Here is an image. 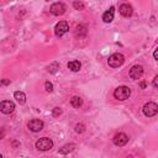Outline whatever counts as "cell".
I'll return each mask as SVG.
<instances>
[{"instance_id":"obj_3","label":"cell","mask_w":158,"mask_h":158,"mask_svg":"<svg viewBox=\"0 0 158 158\" xmlns=\"http://www.w3.org/2000/svg\"><path fill=\"white\" fill-rule=\"evenodd\" d=\"M52 147H53V141L47 137H42L36 142V148L38 151H49Z\"/></svg>"},{"instance_id":"obj_4","label":"cell","mask_w":158,"mask_h":158,"mask_svg":"<svg viewBox=\"0 0 158 158\" xmlns=\"http://www.w3.org/2000/svg\"><path fill=\"white\" fill-rule=\"evenodd\" d=\"M143 114L147 116V117H152V116H154V115H157L158 114V105L156 104V102H147V104H144V106H143Z\"/></svg>"},{"instance_id":"obj_9","label":"cell","mask_w":158,"mask_h":158,"mask_svg":"<svg viewBox=\"0 0 158 158\" xmlns=\"http://www.w3.org/2000/svg\"><path fill=\"white\" fill-rule=\"evenodd\" d=\"M27 127L32 131V132H40L43 128V121L38 120V118H33L27 123Z\"/></svg>"},{"instance_id":"obj_13","label":"cell","mask_w":158,"mask_h":158,"mask_svg":"<svg viewBox=\"0 0 158 158\" xmlns=\"http://www.w3.org/2000/svg\"><path fill=\"white\" fill-rule=\"evenodd\" d=\"M75 148V144L74 143H68V144H64L63 147L59 148V153L60 154H68L70 152H73Z\"/></svg>"},{"instance_id":"obj_14","label":"cell","mask_w":158,"mask_h":158,"mask_svg":"<svg viewBox=\"0 0 158 158\" xmlns=\"http://www.w3.org/2000/svg\"><path fill=\"white\" fill-rule=\"evenodd\" d=\"M14 98L17 100V102L20 105H23L26 102V95L22 93V91H15L14 93Z\"/></svg>"},{"instance_id":"obj_18","label":"cell","mask_w":158,"mask_h":158,"mask_svg":"<svg viewBox=\"0 0 158 158\" xmlns=\"http://www.w3.org/2000/svg\"><path fill=\"white\" fill-rule=\"evenodd\" d=\"M85 131V126L83 123H77L75 125V132L77 133H83Z\"/></svg>"},{"instance_id":"obj_15","label":"cell","mask_w":158,"mask_h":158,"mask_svg":"<svg viewBox=\"0 0 158 158\" xmlns=\"http://www.w3.org/2000/svg\"><path fill=\"white\" fill-rule=\"evenodd\" d=\"M80 67H81V64H80L79 60H72V62L68 63V68L73 72H78L80 69Z\"/></svg>"},{"instance_id":"obj_21","label":"cell","mask_w":158,"mask_h":158,"mask_svg":"<svg viewBox=\"0 0 158 158\" xmlns=\"http://www.w3.org/2000/svg\"><path fill=\"white\" fill-rule=\"evenodd\" d=\"M60 114H62V109H60V107H54V109H53V111H52V115H53L54 117L59 116Z\"/></svg>"},{"instance_id":"obj_24","label":"cell","mask_w":158,"mask_h":158,"mask_svg":"<svg viewBox=\"0 0 158 158\" xmlns=\"http://www.w3.org/2000/svg\"><path fill=\"white\" fill-rule=\"evenodd\" d=\"M153 57H154V59L158 60V47L154 49V52H153Z\"/></svg>"},{"instance_id":"obj_16","label":"cell","mask_w":158,"mask_h":158,"mask_svg":"<svg viewBox=\"0 0 158 158\" xmlns=\"http://www.w3.org/2000/svg\"><path fill=\"white\" fill-rule=\"evenodd\" d=\"M70 104H72L73 107H79V106H81L83 100H81V98H79V96H73V98L70 99Z\"/></svg>"},{"instance_id":"obj_7","label":"cell","mask_w":158,"mask_h":158,"mask_svg":"<svg viewBox=\"0 0 158 158\" xmlns=\"http://www.w3.org/2000/svg\"><path fill=\"white\" fill-rule=\"evenodd\" d=\"M0 110L2 114H11L15 110V104L10 100H4L0 102Z\"/></svg>"},{"instance_id":"obj_26","label":"cell","mask_w":158,"mask_h":158,"mask_svg":"<svg viewBox=\"0 0 158 158\" xmlns=\"http://www.w3.org/2000/svg\"><path fill=\"white\" fill-rule=\"evenodd\" d=\"M139 85H141V88H142V89H144V88H146V83H144V81H142Z\"/></svg>"},{"instance_id":"obj_5","label":"cell","mask_w":158,"mask_h":158,"mask_svg":"<svg viewBox=\"0 0 158 158\" xmlns=\"http://www.w3.org/2000/svg\"><path fill=\"white\" fill-rule=\"evenodd\" d=\"M65 10H67V7H65V5H64L63 2H54V4H52L51 7H49L51 14H53V15H56V16L63 15V14L65 12Z\"/></svg>"},{"instance_id":"obj_12","label":"cell","mask_w":158,"mask_h":158,"mask_svg":"<svg viewBox=\"0 0 158 158\" xmlns=\"http://www.w3.org/2000/svg\"><path fill=\"white\" fill-rule=\"evenodd\" d=\"M114 15H115V7H114V6H111L107 11H105V12H104V15H102V21H104V22H106V23L111 22V21L114 20Z\"/></svg>"},{"instance_id":"obj_10","label":"cell","mask_w":158,"mask_h":158,"mask_svg":"<svg viewBox=\"0 0 158 158\" xmlns=\"http://www.w3.org/2000/svg\"><path fill=\"white\" fill-rule=\"evenodd\" d=\"M143 74V67L142 65H133L131 69H130V78L131 79H139Z\"/></svg>"},{"instance_id":"obj_23","label":"cell","mask_w":158,"mask_h":158,"mask_svg":"<svg viewBox=\"0 0 158 158\" xmlns=\"http://www.w3.org/2000/svg\"><path fill=\"white\" fill-rule=\"evenodd\" d=\"M152 85H153L154 88H157V89H158V75H156V77H154L153 81H152Z\"/></svg>"},{"instance_id":"obj_25","label":"cell","mask_w":158,"mask_h":158,"mask_svg":"<svg viewBox=\"0 0 158 158\" xmlns=\"http://www.w3.org/2000/svg\"><path fill=\"white\" fill-rule=\"evenodd\" d=\"M1 84H2V85H7V84H10V80H9V79H2V80H1Z\"/></svg>"},{"instance_id":"obj_22","label":"cell","mask_w":158,"mask_h":158,"mask_svg":"<svg viewBox=\"0 0 158 158\" xmlns=\"http://www.w3.org/2000/svg\"><path fill=\"white\" fill-rule=\"evenodd\" d=\"M44 86H46V90H47L48 93H52V91H53V84H52V83H49V81H46Z\"/></svg>"},{"instance_id":"obj_19","label":"cell","mask_w":158,"mask_h":158,"mask_svg":"<svg viewBox=\"0 0 158 158\" xmlns=\"http://www.w3.org/2000/svg\"><path fill=\"white\" fill-rule=\"evenodd\" d=\"M73 6L77 10H83L84 9V2H81V1H74L73 2Z\"/></svg>"},{"instance_id":"obj_1","label":"cell","mask_w":158,"mask_h":158,"mask_svg":"<svg viewBox=\"0 0 158 158\" xmlns=\"http://www.w3.org/2000/svg\"><path fill=\"white\" fill-rule=\"evenodd\" d=\"M130 95H131V89H130L128 86H125V85L116 88L115 91H114V96H115V99L121 100V101L128 99Z\"/></svg>"},{"instance_id":"obj_20","label":"cell","mask_w":158,"mask_h":158,"mask_svg":"<svg viewBox=\"0 0 158 158\" xmlns=\"http://www.w3.org/2000/svg\"><path fill=\"white\" fill-rule=\"evenodd\" d=\"M80 33H83V35H85V33H86V28H85L83 25L77 26V35H80Z\"/></svg>"},{"instance_id":"obj_8","label":"cell","mask_w":158,"mask_h":158,"mask_svg":"<svg viewBox=\"0 0 158 158\" xmlns=\"http://www.w3.org/2000/svg\"><path fill=\"white\" fill-rule=\"evenodd\" d=\"M127 142H128V136L126 133H123V132H120L114 137V144L117 146V147H122Z\"/></svg>"},{"instance_id":"obj_6","label":"cell","mask_w":158,"mask_h":158,"mask_svg":"<svg viewBox=\"0 0 158 158\" xmlns=\"http://www.w3.org/2000/svg\"><path fill=\"white\" fill-rule=\"evenodd\" d=\"M68 30H69L68 22H67V21H59V22L56 25V27H54V33H56V36L62 37L64 33L68 32Z\"/></svg>"},{"instance_id":"obj_11","label":"cell","mask_w":158,"mask_h":158,"mask_svg":"<svg viewBox=\"0 0 158 158\" xmlns=\"http://www.w3.org/2000/svg\"><path fill=\"white\" fill-rule=\"evenodd\" d=\"M118 10H120V14L125 17H130L133 14V7L130 4H121Z\"/></svg>"},{"instance_id":"obj_2","label":"cell","mask_w":158,"mask_h":158,"mask_svg":"<svg viewBox=\"0 0 158 158\" xmlns=\"http://www.w3.org/2000/svg\"><path fill=\"white\" fill-rule=\"evenodd\" d=\"M123 62H125V57H123V54H121V53H114V54H111V56L109 57V59H107V64H109L110 67H112V68H118V67H121V65L123 64Z\"/></svg>"},{"instance_id":"obj_17","label":"cell","mask_w":158,"mask_h":158,"mask_svg":"<svg viewBox=\"0 0 158 158\" xmlns=\"http://www.w3.org/2000/svg\"><path fill=\"white\" fill-rule=\"evenodd\" d=\"M58 69H59V65H58V63H57V62L52 63V64H51V65H48V68H47V70H48L49 73H52V74H54Z\"/></svg>"}]
</instances>
